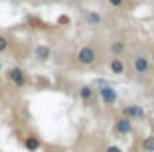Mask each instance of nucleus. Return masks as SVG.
<instances>
[{"label": "nucleus", "mask_w": 154, "mask_h": 152, "mask_svg": "<svg viewBox=\"0 0 154 152\" xmlns=\"http://www.w3.org/2000/svg\"><path fill=\"white\" fill-rule=\"evenodd\" d=\"M95 93H97V99H99L105 107H115V105L119 103V93H117V89H115L111 83H107L105 79H99V81H97Z\"/></svg>", "instance_id": "nucleus-1"}, {"label": "nucleus", "mask_w": 154, "mask_h": 152, "mask_svg": "<svg viewBox=\"0 0 154 152\" xmlns=\"http://www.w3.org/2000/svg\"><path fill=\"white\" fill-rule=\"evenodd\" d=\"M97 59H99V54H97V49L91 44L81 45V48L77 49V54H75V61L79 63V65H83V67H93L97 63Z\"/></svg>", "instance_id": "nucleus-2"}, {"label": "nucleus", "mask_w": 154, "mask_h": 152, "mask_svg": "<svg viewBox=\"0 0 154 152\" xmlns=\"http://www.w3.org/2000/svg\"><path fill=\"white\" fill-rule=\"evenodd\" d=\"M132 73H136V75H148L150 73V57H146L144 54H136L134 57H132Z\"/></svg>", "instance_id": "nucleus-3"}, {"label": "nucleus", "mask_w": 154, "mask_h": 152, "mask_svg": "<svg viewBox=\"0 0 154 152\" xmlns=\"http://www.w3.org/2000/svg\"><path fill=\"white\" fill-rule=\"evenodd\" d=\"M121 115L131 119V121H144L146 119V111L142 105H125L121 109Z\"/></svg>", "instance_id": "nucleus-4"}, {"label": "nucleus", "mask_w": 154, "mask_h": 152, "mask_svg": "<svg viewBox=\"0 0 154 152\" xmlns=\"http://www.w3.org/2000/svg\"><path fill=\"white\" fill-rule=\"evenodd\" d=\"M77 95H79V101L85 107H93L97 103V93H95V87L93 85H81L79 91H77Z\"/></svg>", "instance_id": "nucleus-5"}, {"label": "nucleus", "mask_w": 154, "mask_h": 152, "mask_svg": "<svg viewBox=\"0 0 154 152\" xmlns=\"http://www.w3.org/2000/svg\"><path fill=\"white\" fill-rule=\"evenodd\" d=\"M6 75H8V79L12 81V83H14L16 87H18V89L26 87V83H28V77H26V71H24L22 67H10Z\"/></svg>", "instance_id": "nucleus-6"}, {"label": "nucleus", "mask_w": 154, "mask_h": 152, "mask_svg": "<svg viewBox=\"0 0 154 152\" xmlns=\"http://www.w3.org/2000/svg\"><path fill=\"white\" fill-rule=\"evenodd\" d=\"M132 130H134V125H132L131 119H127V116H117L115 119V132L121 134V136H127V134H132Z\"/></svg>", "instance_id": "nucleus-7"}, {"label": "nucleus", "mask_w": 154, "mask_h": 152, "mask_svg": "<svg viewBox=\"0 0 154 152\" xmlns=\"http://www.w3.org/2000/svg\"><path fill=\"white\" fill-rule=\"evenodd\" d=\"M83 20H85L87 26L91 28H103L105 24V18H103V14L97 12V10H85V14H83Z\"/></svg>", "instance_id": "nucleus-8"}, {"label": "nucleus", "mask_w": 154, "mask_h": 152, "mask_svg": "<svg viewBox=\"0 0 154 152\" xmlns=\"http://www.w3.org/2000/svg\"><path fill=\"white\" fill-rule=\"evenodd\" d=\"M109 71L113 73V75H117V77L125 75V73H127V63H125V59L113 55V57L109 59Z\"/></svg>", "instance_id": "nucleus-9"}, {"label": "nucleus", "mask_w": 154, "mask_h": 152, "mask_svg": "<svg viewBox=\"0 0 154 152\" xmlns=\"http://www.w3.org/2000/svg\"><path fill=\"white\" fill-rule=\"evenodd\" d=\"M34 57L38 59V61L45 63V61H50L51 59V48L50 45H45V44H40L34 48Z\"/></svg>", "instance_id": "nucleus-10"}, {"label": "nucleus", "mask_w": 154, "mask_h": 152, "mask_svg": "<svg viewBox=\"0 0 154 152\" xmlns=\"http://www.w3.org/2000/svg\"><path fill=\"white\" fill-rule=\"evenodd\" d=\"M111 55H117V57H122V54L127 51V42L122 40H115V42H111Z\"/></svg>", "instance_id": "nucleus-11"}, {"label": "nucleus", "mask_w": 154, "mask_h": 152, "mask_svg": "<svg viewBox=\"0 0 154 152\" xmlns=\"http://www.w3.org/2000/svg\"><path fill=\"white\" fill-rule=\"evenodd\" d=\"M140 150L142 152H154V134H148V136H144V138H142Z\"/></svg>", "instance_id": "nucleus-12"}, {"label": "nucleus", "mask_w": 154, "mask_h": 152, "mask_svg": "<svg viewBox=\"0 0 154 152\" xmlns=\"http://www.w3.org/2000/svg\"><path fill=\"white\" fill-rule=\"evenodd\" d=\"M24 146H26L30 152L40 150V138H38V136H28V138L24 140Z\"/></svg>", "instance_id": "nucleus-13"}, {"label": "nucleus", "mask_w": 154, "mask_h": 152, "mask_svg": "<svg viewBox=\"0 0 154 152\" xmlns=\"http://www.w3.org/2000/svg\"><path fill=\"white\" fill-rule=\"evenodd\" d=\"M107 2H109V6H111V8H115V10L125 8V4H127V0H107Z\"/></svg>", "instance_id": "nucleus-14"}, {"label": "nucleus", "mask_w": 154, "mask_h": 152, "mask_svg": "<svg viewBox=\"0 0 154 152\" xmlns=\"http://www.w3.org/2000/svg\"><path fill=\"white\" fill-rule=\"evenodd\" d=\"M8 49V38L6 36H0V54Z\"/></svg>", "instance_id": "nucleus-15"}, {"label": "nucleus", "mask_w": 154, "mask_h": 152, "mask_svg": "<svg viewBox=\"0 0 154 152\" xmlns=\"http://www.w3.org/2000/svg\"><path fill=\"white\" fill-rule=\"evenodd\" d=\"M105 152H122V148H121V146H115V144H111V146L105 148Z\"/></svg>", "instance_id": "nucleus-16"}, {"label": "nucleus", "mask_w": 154, "mask_h": 152, "mask_svg": "<svg viewBox=\"0 0 154 152\" xmlns=\"http://www.w3.org/2000/svg\"><path fill=\"white\" fill-rule=\"evenodd\" d=\"M150 63H154V51L150 54Z\"/></svg>", "instance_id": "nucleus-17"}, {"label": "nucleus", "mask_w": 154, "mask_h": 152, "mask_svg": "<svg viewBox=\"0 0 154 152\" xmlns=\"http://www.w3.org/2000/svg\"><path fill=\"white\" fill-rule=\"evenodd\" d=\"M81 152H91V150H81Z\"/></svg>", "instance_id": "nucleus-18"}, {"label": "nucleus", "mask_w": 154, "mask_h": 152, "mask_svg": "<svg viewBox=\"0 0 154 152\" xmlns=\"http://www.w3.org/2000/svg\"><path fill=\"white\" fill-rule=\"evenodd\" d=\"M0 71H2V63H0Z\"/></svg>", "instance_id": "nucleus-19"}, {"label": "nucleus", "mask_w": 154, "mask_h": 152, "mask_svg": "<svg viewBox=\"0 0 154 152\" xmlns=\"http://www.w3.org/2000/svg\"><path fill=\"white\" fill-rule=\"evenodd\" d=\"M61 152H63V150H61Z\"/></svg>", "instance_id": "nucleus-20"}]
</instances>
